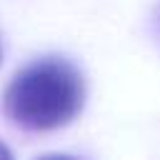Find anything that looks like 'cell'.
I'll return each mask as SVG.
<instances>
[{"mask_svg": "<svg viewBox=\"0 0 160 160\" xmlns=\"http://www.w3.org/2000/svg\"><path fill=\"white\" fill-rule=\"evenodd\" d=\"M0 158H10V152H8V148H2V145H0Z\"/></svg>", "mask_w": 160, "mask_h": 160, "instance_id": "2", "label": "cell"}, {"mask_svg": "<svg viewBox=\"0 0 160 160\" xmlns=\"http://www.w3.org/2000/svg\"><path fill=\"white\" fill-rule=\"evenodd\" d=\"M82 98L80 70L62 58H42L12 78L2 105L8 118L25 130H55L80 112Z\"/></svg>", "mask_w": 160, "mask_h": 160, "instance_id": "1", "label": "cell"}]
</instances>
